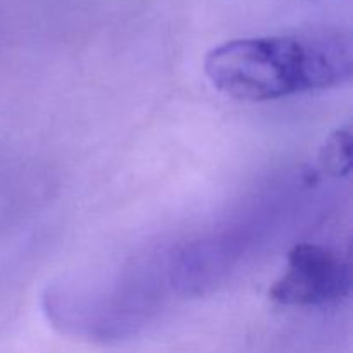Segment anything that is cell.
<instances>
[{
	"label": "cell",
	"mask_w": 353,
	"mask_h": 353,
	"mask_svg": "<svg viewBox=\"0 0 353 353\" xmlns=\"http://www.w3.org/2000/svg\"><path fill=\"white\" fill-rule=\"evenodd\" d=\"M203 69L224 95L269 102L350 81L352 41L341 33L238 38L212 48Z\"/></svg>",
	"instance_id": "6da1fadb"
},
{
	"label": "cell",
	"mask_w": 353,
	"mask_h": 353,
	"mask_svg": "<svg viewBox=\"0 0 353 353\" xmlns=\"http://www.w3.org/2000/svg\"><path fill=\"white\" fill-rule=\"evenodd\" d=\"M350 264L326 247L299 243L288 252L286 269L269 290L272 302L314 307L340 302L350 293Z\"/></svg>",
	"instance_id": "7a4b0ae2"
},
{
	"label": "cell",
	"mask_w": 353,
	"mask_h": 353,
	"mask_svg": "<svg viewBox=\"0 0 353 353\" xmlns=\"http://www.w3.org/2000/svg\"><path fill=\"white\" fill-rule=\"evenodd\" d=\"M321 162H323L324 169H327L334 176H347L350 172L352 134L347 128L331 134L321 152Z\"/></svg>",
	"instance_id": "3957f363"
}]
</instances>
